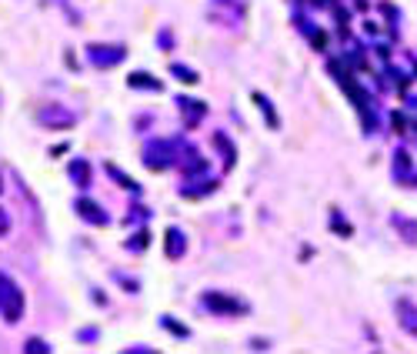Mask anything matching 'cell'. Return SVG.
I'll list each match as a JSON object with an SVG mask.
<instances>
[{
  "instance_id": "16",
  "label": "cell",
  "mask_w": 417,
  "mask_h": 354,
  "mask_svg": "<svg viewBox=\"0 0 417 354\" xmlns=\"http://www.w3.org/2000/svg\"><path fill=\"white\" fill-rule=\"evenodd\" d=\"M107 174H110V177H114V181H117L124 191H140V184H137L134 177H127V174H124L117 164H107Z\"/></svg>"
},
{
  "instance_id": "23",
  "label": "cell",
  "mask_w": 417,
  "mask_h": 354,
  "mask_svg": "<svg viewBox=\"0 0 417 354\" xmlns=\"http://www.w3.org/2000/svg\"><path fill=\"white\" fill-rule=\"evenodd\" d=\"M94 338H97V331H94V327H90V331H87V327L80 331V341H94Z\"/></svg>"
},
{
  "instance_id": "21",
  "label": "cell",
  "mask_w": 417,
  "mask_h": 354,
  "mask_svg": "<svg viewBox=\"0 0 417 354\" xmlns=\"http://www.w3.org/2000/svg\"><path fill=\"white\" fill-rule=\"evenodd\" d=\"M127 247H131V251H144V247H147V231L134 234V241H127Z\"/></svg>"
},
{
  "instance_id": "12",
  "label": "cell",
  "mask_w": 417,
  "mask_h": 354,
  "mask_svg": "<svg viewBox=\"0 0 417 354\" xmlns=\"http://www.w3.org/2000/svg\"><path fill=\"white\" fill-rule=\"evenodd\" d=\"M390 224L401 231V237L407 244H417V221H411V217H404V214H390Z\"/></svg>"
},
{
  "instance_id": "2",
  "label": "cell",
  "mask_w": 417,
  "mask_h": 354,
  "mask_svg": "<svg viewBox=\"0 0 417 354\" xmlns=\"http://www.w3.org/2000/svg\"><path fill=\"white\" fill-rule=\"evenodd\" d=\"M177 154H180V140H147L144 147V164L150 170H167V168H177Z\"/></svg>"
},
{
  "instance_id": "15",
  "label": "cell",
  "mask_w": 417,
  "mask_h": 354,
  "mask_svg": "<svg viewBox=\"0 0 417 354\" xmlns=\"http://www.w3.org/2000/svg\"><path fill=\"white\" fill-rule=\"evenodd\" d=\"M254 104L261 108V114H264V121H268V127H274V131L281 127V117H277V110L270 108V101H268V97H264V94H261V91L254 94Z\"/></svg>"
},
{
  "instance_id": "1",
  "label": "cell",
  "mask_w": 417,
  "mask_h": 354,
  "mask_svg": "<svg viewBox=\"0 0 417 354\" xmlns=\"http://www.w3.org/2000/svg\"><path fill=\"white\" fill-rule=\"evenodd\" d=\"M0 318L7 324H17L24 318V291L7 271H0Z\"/></svg>"
},
{
  "instance_id": "6",
  "label": "cell",
  "mask_w": 417,
  "mask_h": 354,
  "mask_svg": "<svg viewBox=\"0 0 417 354\" xmlns=\"http://www.w3.org/2000/svg\"><path fill=\"white\" fill-rule=\"evenodd\" d=\"M204 308L214 311V314H247V304L231 297V294H217V291H207L204 294Z\"/></svg>"
},
{
  "instance_id": "17",
  "label": "cell",
  "mask_w": 417,
  "mask_h": 354,
  "mask_svg": "<svg viewBox=\"0 0 417 354\" xmlns=\"http://www.w3.org/2000/svg\"><path fill=\"white\" fill-rule=\"evenodd\" d=\"M214 144H217V151H224V161H227V168H234V157H237L234 144L224 138V134H214Z\"/></svg>"
},
{
  "instance_id": "5",
  "label": "cell",
  "mask_w": 417,
  "mask_h": 354,
  "mask_svg": "<svg viewBox=\"0 0 417 354\" xmlns=\"http://www.w3.org/2000/svg\"><path fill=\"white\" fill-rule=\"evenodd\" d=\"M124 57H127V50L120 44H87V61L94 64V67H101V71L117 67Z\"/></svg>"
},
{
  "instance_id": "13",
  "label": "cell",
  "mask_w": 417,
  "mask_h": 354,
  "mask_svg": "<svg viewBox=\"0 0 417 354\" xmlns=\"http://www.w3.org/2000/svg\"><path fill=\"white\" fill-rule=\"evenodd\" d=\"M397 314H401V327L407 334H417V308L411 301H397Z\"/></svg>"
},
{
  "instance_id": "9",
  "label": "cell",
  "mask_w": 417,
  "mask_h": 354,
  "mask_svg": "<svg viewBox=\"0 0 417 354\" xmlns=\"http://www.w3.org/2000/svg\"><path fill=\"white\" fill-rule=\"evenodd\" d=\"M177 108L184 114V127H197L204 121V114H207L204 101H191V97H177Z\"/></svg>"
},
{
  "instance_id": "3",
  "label": "cell",
  "mask_w": 417,
  "mask_h": 354,
  "mask_svg": "<svg viewBox=\"0 0 417 354\" xmlns=\"http://www.w3.org/2000/svg\"><path fill=\"white\" fill-rule=\"evenodd\" d=\"M207 17L221 27H240V20L247 17V3L244 0H210Z\"/></svg>"
},
{
  "instance_id": "11",
  "label": "cell",
  "mask_w": 417,
  "mask_h": 354,
  "mask_svg": "<svg viewBox=\"0 0 417 354\" xmlns=\"http://www.w3.org/2000/svg\"><path fill=\"white\" fill-rule=\"evenodd\" d=\"M127 87H134V91H164V84L157 78H150L147 71H134V74L127 78Z\"/></svg>"
},
{
  "instance_id": "18",
  "label": "cell",
  "mask_w": 417,
  "mask_h": 354,
  "mask_svg": "<svg viewBox=\"0 0 417 354\" xmlns=\"http://www.w3.org/2000/svg\"><path fill=\"white\" fill-rule=\"evenodd\" d=\"M170 74L180 80V84H197V71H191V67H184V64H170Z\"/></svg>"
},
{
  "instance_id": "20",
  "label": "cell",
  "mask_w": 417,
  "mask_h": 354,
  "mask_svg": "<svg viewBox=\"0 0 417 354\" xmlns=\"http://www.w3.org/2000/svg\"><path fill=\"white\" fill-rule=\"evenodd\" d=\"M24 351H27V354H34V351H37V354H47V351H50V344H44L41 338H30L27 344H24Z\"/></svg>"
},
{
  "instance_id": "8",
  "label": "cell",
  "mask_w": 417,
  "mask_h": 354,
  "mask_svg": "<svg viewBox=\"0 0 417 354\" xmlns=\"http://www.w3.org/2000/svg\"><path fill=\"white\" fill-rule=\"evenodd\" d=\"M164 254L170 258V261H180V258L187 254V237H184V231H180V228H167V234H164Z\"/></svg>"
},
{
  "instance_id": "19",
  "label": "cell",
  "mask_w": 417,
  "mask_h": 354,
  "mask_svg": "<svg viewBox=\"0 0 417 354\" xmlns=\"http://www.w3.org/2000/svg\"><path fill=\"white\" fill-rule=\"evenodd\" d=\"M161 327H164V331H174L177 338H187V327H184V324H177L174 318H164V321H161Z\"/></svg>"
},
{
  "instance_id": "24",
  "label": "cell",
  "mask_w": 417,
  "mask_h": 354,
  "mask_svg": "<svg viewBox=\"0 0 417 354\" xmlns=\"http://www.w3.org/2000/svg\"><path fill=\"white\" fill-rule=\"evenodd\" d=\"M0 194H3V177H0Z\"/></svg>"
},
{
  "instance_id": "22",
  "label": "cell",
  "mask_w": 417,
  "mask_h": 354,
  "mask_svg": "<svg viewBox=\"0 0 417 354\" xmlns=\"http://www.w3.org/2000/svg\"><path fill=\"white\" fill-rule=\"evenodd\" d=\"M7 231H10V217H7V211L0 207V237H7Z\"/></svg>"
},
{
  "instance_id": "4",
  "label": "cell",
  "mask_w": 417,
  "mask_h": 354,
  "mask_svg": "<svg viewBox=\"0 0 417 354\" xmlns=\"http://www.w3.org/2000/svg\"><path fill=\"white\" fill-rule=\"evenodd\" d=\"M37 124L41 127H50V131H67V127H74L77 124V114L67 108H60V104H44V108H37Z\"/></svg>"
},
{
  "instance_id": "7",
  "label": "cell",
  "mask_w": 417,
  "mask_h": 354,
  "mask_svg": "<svg viewBox=\"0 0 417 354\" xmlns=\"http://www.w3.org/2000/svg\"><path fill=\"white\" fill-rule=\"evenodd\" d=\"M74 211L84 217L87 224H94V228H107V224H110V217L104 214V207H101V204H94V200H87V198H77L74 200Z\"/></svg>"
},
{
  "instance_id": "14",
  "label": "cell",
  "mask_w": 417,
  "mask_h": 354,
  "mask_svg": "<svg viewBox=\"0 0 417 354\" xmlns=\"http://www.w3.org/2000/svg\"><path fill=\"white\" fill-rule=\"evenodd\" d=\"M71 181H74L77 187H90V177H94V170H90L87 161H71Z\"/></svg>"
},
{
  "instance_id": "10",
  "label": "cell",
  "mask_w": 417,
  "mask_h": 354,
  "mask_svg": "<svg viewBox=\"0 0 417 354\" xmlns=\"http://www.w3.org/2000/svg\"><path fill=\"white\" fill-rule=\"evenodd\" d=\"M394 177H397L401 184H404V181H411V184L417 187V177L411 174V154H407L404 147L397 151V154H394Z\"/></svg>"
}]
</instances>
